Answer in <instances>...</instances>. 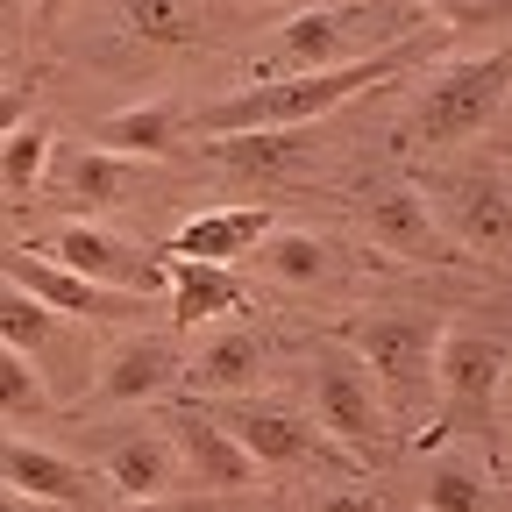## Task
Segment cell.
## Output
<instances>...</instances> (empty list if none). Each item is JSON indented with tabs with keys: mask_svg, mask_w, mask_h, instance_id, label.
<instances>
[{
	"mask_svg": "<svg viewBox=\"0 0 512 512\" xmlns=\"http://www.w3.org/2000/svg\"><path fill=\"white\" fill-rule=\"evenodd\" d=\"M441 43V29L434 36H399V43H384V50H370V57H349V64H335V72H306V79H256V86H242V93H228V100H214V107H200V128L207 136H256V128H313V121H328L335 107H349L356 93H370V86H384V79H399L413 57H427Z\"/></svg>",
	"mask_w": 512,
	"mask_h": 512,
	"instance_id": "1",
	"label": "cell"
},
{
	"mask_svg": "<svg viewBox=\"0 0 512 512\" xmlns=\"http://www.w3.org/2000/svg\"><path fill=\"white\" fill-rule=\"evenodd\" d=\"M512 377V335H484V328H441L434 349V434H413V448L427 441H484V456H498V392Z\"/></svg>",
	"mask_w": 512,
	"mask_h": 512,
	"instance_id": "2",
	"label": "cell"
},
{
	"mask_svg": "<svg viewBox=\"0 0 512 512\" xmlns=\"http://www.w3.org/2000/svg\"><path fill=\"white\" fill-rule=\"evenodd\" d=\"M342 342L363 356V370L377 377V399L392 420H420V406L434 399V349H441V320L434 313H370L349 320Z\"/></svg>",
	"mask_w": 512,
	"mask_h": 512,
	"instance_id": "3",
	"label": "cell"
},
{
	"mask_svg": "<svg viewBox=\"0 0 512 512\" xmlns=\"http://www.w3.org/2000/svg\"><path fill=\"white\" fill-rule=\"evenodd\" d=\"M512 93V43L484 50V57H463V64H448V72H434L413 100V136L448 150V143H470L477 128L505 107Z\"/></svg>",
	"mask_w": 512,
	"mask_h": 512,
	"instance_id": "4",
	"label": "cell"
},
{
	"mask_svg": "<svg viewBox=\"0 0 512 512\" xmlns=\"http://www.w3.org/2000/svg\"><path fill=\"white\" fill-rule=\"evenodd\" d=\"M313 413H320V434L335 448H349V456H370L384 441V427H392V413L377 399V377L363 370V356L342 335L313 342Z\"/></svg>",
	"mask_w": 512,
	"mask_h": 512,
	"instance_id": "5",
	"label": "cell"
},
{
	"mask_svg": "<svg viewBox=\"0 0 512 512\" xmlns=\"http://www.w3.org/2000/svg\"><path fill=\"white\" fill-rule=\"evenodd\" d=\"M427 207H434L441 235L456 242V249H484V256H505L512 249V192L491 171H456L448 185L427 192Z\"/></svg>",
	"mask_w": 512,
	"mask_h": 512,
	"instance_id": "6",
	"label": "cell"
},
{
	"mask_svg": "<svg viewBox=\"0 0 512 512\" xmlns=\"http://www.w3.org/2000/svg\"><path fill=\"white\" fill-rule=\"evenodd\" d=\"M0 278H8L15 292H29L36 306H50L57 320H128V313H143V299H121V292H100V285H86L79 271H64V264H50L43 249H0Z\"/></svg>",
	"mask_w": 512,
	"mask_h": 512,
	"instance_id": "7",
	"label": "cell"
},
{
	"mask_svg": "<svg viewBox=\"0 0 512 512\" xmlns=\"http://www.w3.org/2000/svg\"><path fill=\"white\" fill-rule=\"evenodd\" d=\"M50 264L79 271L86 285L121 292V299H143V292H157V285H164V264H150V256H143L136 242H121V235H107V228H93V221L57 228V242H50Z\"/></svg>",
	"mask_w": 512,
	"mask_h": 512,
	"instance_id": "8",
	"label": "cell"
},
{
	"mask_svg": "<svg viewBox=\"0 0 512 512\" xmlns=\"http://www.w3.org/2000/svg\"><path fill=\"white\" fill-rule=\"evenodd\" d=\"M406 15V8H399ZM363 22H384V15H363V8H306L278 29V43L264 50V64H256V79H306V72H335V64H349V36Z\"/></svg>",
	"mask_w": 512,
	"mask_h": 512,
	"instance_id": "9",
	"label": "cell"
},
{
	"mask_svg": "<svg viewBox=\"0 0 512 512\" xmlns=\"http://www.w3.org/2000/svg\"><path fill=\"white\" fill-rule=\"evenodd\" d=\"M363 221H370V242L384 256H399V264H456V256H463L456 242L441 235V221L427 207V185H384V192H370Z\"/></svg>",
	"mask_w": 512,
	"mask_h": 512,
	"instance_id": "10",
	"label": "cell"
},
{
	"mask_svg": "<svg viewBox=\"0 0 512 512\" xmlns=\"http://www.w3.org/2000/svg\"><path fill=\"white\" fill-rule=\"evenodd\" d=\"M171 384H185V356L171 335H128L100 356V377H93V399L100 406H143V399H164Z\"/></svg>",
	"mask_w": 512,
	"mask_h": 512,
	"instance_id": "11",
	"label": "cell"
},
{
	"mask_svg": "<svg viewBox=\"0 0 512 512\" xmlns=\"http://www.w3.org/2000/svg\"><path fill=\"white\" fill-rule=\"evenodd\" d=\"M221 427L249 448V463L256 470H292V463H320V456H335V441L320 434L313 420L285 413V406H228Z\"/></svg>",
	"mask_w": 512,
	"mask_h": 512,
	"instance_id": "12",
	"label": "cell"
},
{
	"mask_svg": "<svg viewBox=\"0 0 512 512\" xmlns=\"http://www.w3.org/2000/svg\"><path fill=\"white\" fill-rule=\"evenodd\" d=\"M171 441H178L185 484H200V491L235 498V491H256V484H264V470L249 463V448H242L221 420H207V413H185V420L171 427Z\"/></svg>",
	"mask_w": 512,
	"mask_h": 512,
	"instance_id": "13",
	"label": "cell"
},
{
	"mask_svg": "<svg viewBox=\"0 0 512 512\" xmlns=\"http://www.w3.org/2000/svg\"><path fill=\"white\" fill-rule=\"evenodd\" d=\"M0 484L29 505H86L93 498V470H79L72 456L57 448H36V441H8L0 434Z\"/></svg>",
	"mask_w": 512,
	"mask_h": 512,
	"instance_id": "14",
	"label": "cell"
},
{
	"mask_svg": "<svg viewBox=\"0 0 512 512\" xmlns=\"http://www.w3.org/2000/svg\"><path fill=\"white\" fill-rule=\"evenodd\" d=\"M0 349H15L43 384H50V363H79V370H86L79 342L64 335V320H57L50 306H36L29 292H15L8 278H0Z\"/></svg>",
	"mask_w": 512,
	"mask_h": 512,
	"instance_id": "15",
	"label": "cell"
},
{
	"mask_svg": "<svg viewBox=\"0 0 512 512\" xmlns=\"http://www.w3.org/2000/svg\"><path fill=\"white\" fill-rule=\"evenodd\" d=\"M100 484H114L121 498H171L185 484V463H178V441L171 434H121L107 441L100 456Z\"/></svg>",
	"mask_w": 512,
	"mask_h": 512,
	"instance_id": "16",
	"label": "cell"
},
{
	"mask_svg": "<svg viewBox=\"0 0 512 512\" xmlns=\"http://www.w3.org/2000/svg\"><path fill=\"white\" fill-rule=\"evenodd\" d=\"M271 228H278L271 207H214V214H192V221L171 235L164 256H185V264H221V271H228L235 256H249Z\"/></svg>",
	"mask_w": 512,
	"mask_h": 512,
	"instance_id": "17",
	"label": "cell"
},
{
	"mask_svg": "<svg viewBox=\"0 0 512 512\" xmlns=\"http://www.w3.org/2000/svg\"><path fill=\"white\" fill-rule=\"evenodd\" d=\"M256 377H264V342L242 335V328H221L200 356L185 363V384H192L200 399H249Z\"/></svg>",
	"mask_w": 512,
	"mask_h": 512,
	"instance_id": "18",
	"label": "cell"
},
{
	"mask_svg": "<svg viewBox=\"0 0 512 512\" xmlns=\"http://www.w3.org/2000/svg\"><path fill=\"white\" fill-rule=\"evenodd\" d=\"M164 285H171V320H178V328H207V320L242 313V285L221 264H185V256H171Z\"/></svg>",
	"mask_w": 512,
	"mask_h": 512,
	"instance_id": "19",
	"label": "cell"
},
{
	"mask_svg": "<svg viewBox=\"0 0 512 512\" xmlns=\"http://www.w3.org/2000/svg\"><path fill=\"white\" fill-rule=\"evenodd\" d=\"M427 512H491V456H477L470 441H434L427 463Z\"/></svg>",
	"mask_w": 512,
	"mask_h": 512,
	"instance_id": "20",
	"label": "cell"
},
{
	"mask_svg": "<svg viewBox=\"0 0 512 512\" xmlns=\"http://www.w3.org/2000/svg\"><path fill=\"white\" fill-rule=\"evenodd\" d=\"M93 150H107V157H171L178 150V107L143 100V107H121V114L93 121Z\"/></svg>",
	"mask_w": 512,
	"mask_h": 512,
	"instance_id": "21",
	"label": "cell"
},
{
	"mask_svg": "<svg viewBox=\"0 0 512 512\" xmlns=\"http://www.w3.org/2000/svg\"><path fill=\"white\" fill-rule=\"evenodd\" d=\"M214 157L249 171V178H278L299 164V128H256V136H214Z\"/></svg>",
	"mask_w": 512,
	"mask_h": 512,
	"instance_id": "22",
	"label": "cell"
},
{
	"mask_svg": "<svg viewBox=\"0 0 512 512\" xmlns=\"http://www.w3.org/2000/svg\"><path fill=\"white\" fill-rule=\"evenodd\" d=\"M50 171V128H15L0 143V200H29Z\"/></svg>",
	"mask_w": 512,
	"mask_h": 512,
	"instance_id": "23",
	"label": "cell"
},
{
	"mask_svg": "<svg viewBox=\"0 0 512 512\" xmlns=\"http://www.w3.org/2000/svg\"><path fill=\"white\" fill-rule=\"evenodd\" d=\"M128 178H136V171H128V157H107V150H86L79 164H72V207L93 221V214H107L114 200H121V192H128Z\"/></svg>",
	"mask_w": 512,
	"mask_h": 512,
	"instance_id": "24",
	"label": "cell"
},
{
	"mask_svg": "<svg viewBox=\"0 0 512 512\" xmlns=\"http://www.w3.org/2000/svg\"><path fill=\"white\" fill-rule=\"evenodd\" d=\"M256 256H264L271 278H285V285H313L320 271H328V242H313L299 228H271L264 242H256Z\"/></svg>",
	"mask_w": 512,
	"mask_h": 512,
	"instance_id": "25",
	"label": "cell"
},
{
	"mask_svg": "<svg viewBox=\"0 0 512 512\" xmlns=\"http://www.w3.org/2000/svg\"><path fill=\"white\" fill-rule=\"evenodd\" d=\"M128 29H136L143 43H192L200 36V0H128Z\"/></svg>",
	"mask_w": 512,
	"mask_h": 512,
	"instance_id": "26",
	"label": "cell"
},
{
	"mask_svg": "<svg viewBox=\"0 0 512 512\" xmlns=\"http://www.w3.org/2000/svg\"><path fill=\"white\" fill-rule=\"evenodd\" d=\"M57 406V392L15 356V349H0V420H43Z\"/></svg>",
	"mask_w": 512,
	"mask_h": 512,
	"instance_id": "27",
	"label": "cell"
},
{
	"mask_svg": "<svg viewBox=\"0 0 512 512\" xmlns=\"http://www.w3.org/2000/svg\"><path fill=\"white\" fill-rule=\"evenodd\" d=\"M313 512H384V505H377V491L342 484V491H328V498H313Z\"/></svg>",
	"mask_w": 512,
	"mask_h": 512,
	"instance_id": "28",
	"label": "cell"
},
{
	"mask_svg": "<svg viewBox=\"0 0 512 512\" xmlns=\"http://www.w3.org/2000/svg\"><path fill=\"white\" fill-rule=\"evenodd\" d=\"M29 93H36V86H0V143L29 121Z\"/></svg>",
	"mask_w": 512,
	"mask_h": 512,
	"instance_id": "29",
	"label": "cell"
},
{
	"mask_svg": "<svg viewBox=\"0 0 512 512\" xmlns=\"http://www.w3.org/2000/svg\"><path fill=\"white\" fill-rule=\"evenodd\" d=\"M121 512H178L171 498H121Z\"/></svg>",
	"mask_w": 512,
	"mask_h": 512,
	"instance_id": "30",
	"label": "cell"
},
{
	"mask_svg": "<svg viewBox=\"0 0 512 512\" xmlns=\"http://www.w3.org/2000/svg\"><path fill=\"white\" fill-rule=\"evenodd\" d=\"M0 512H36V505H29V498H15L8 484H0Z\"/></svg>",
	"mask_w": 512,
	"mask_h": 512,
	"instance_id": "31",
	"label": "cell"
},
{
	"mask_svg": "<svg viewBox=\"0 0 512 512\" xmlns=\"http://www.w3.org/2000/svg\"><path fill=\"white\" fill-rule=\"evenodd\" d=\"M498 427H512V377H505V392H498Z\"/></svg>",
	"mask_w": 512,
	"mask_h": 512,
	"instance_id": "32",
	"label": "cell"
},
{
	"mask_svg": "<svg viewBox=\"0 0 512 512\" xmlns=\"http://www.w3.org/2000/svg\"><path fill=\"white\" fill-rule=\"evenodd\" d=\"M64 8H72V0H36V15H43V22H57Z\"/></svg>",
	"mask_w": 512,
	"mask_h": 512,
	"instance_id": "33",
	"label": "cell"
}]
</instances>
